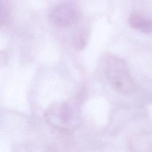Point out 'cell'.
Returning <instances> with one entry per match:
<instances>
[{
    "instance_id": "obj_1",
    "label": "cell",
    "mask_w": 152,
    "mask_h": 152,
    "mask_svg": "<svg viewBox=\"0 0 152 152\" xmlns=\"http://www.w3.org/2000/svg\"><path fill=\"white\" fill-rule=\"evenodd\" d=\"M45 118L51 127L61 132H69L78 125V112L74 106L67 102L57 103L48 107Z\"/></svg>"
},
{
    "instance_id": "obj_8",
    "label": "cell",
    "mask_w": 152,
    "mask_h": 152,
    "mask_svg": "<svg viewBox=\"0 0 152 152\" xmlns=\"http://www.w3.org/2000/svg\"><path fill=\"white\" fill-rule=\"evenodd\" d=\"M7 18V11L4 4L0 2V26H1Z\"/></svg>"
},
{
    "instance_id": "obj_7",
    "label": "cell",
    "mask_w": 152,
    "mask_h": 152,
    "mask_svg": "<svg viewBox=\"0 0 152 152\" xmlns=\"http://www.w3.org/2000/svg\"><path fill=\"white\" fill-rule=\"evenodd\" d=\"M140 31L144 33H150L152 32V21L145 20L142 26L139 30Z\"/></svg>"
},
{
    "instance_id": "obj_5",
    "label": "cell",
    "mask_w": 152,
    "mask_h": 152,
    "mask_svg": "<svg viewBox=\"0 0 152 152\" xmlns=\"http://www.w3.org/2000/svg\"><path fill=\"white\" fill-rule=\"evenodd\" d=\"M144 20L145 19H144L141 15L137 14H133L130 15L128 20V23L131 27L139 30Z\"/></svg>"
},
{
    "instance_id": "obj_6",
    "label": "cell",
    "mask_w": 152,
    "mask_h": 152,
    "mask_svg": "<svg viewBox=\"0 0 152 152\" xmlns=\"http://www.w3.org/2000/svg\"><path fill=\"white\" fill-rule=\"evenodd\" d=\"M73 44L77 49H83L86 45V39L85 36L81 32L77 33L73 38Z\"/></svg>"
},
{
    "instance_id": "obj_2",
    "label": "cell",
    "mask_w": 152,
    "mask_h": 152,
    "mask_svg": "<svg viewBox=\"0 0 152 152\" xmlns=\"http://www.w3.org/2000/svg\"><path fill=\"white\" fill-rule=\"evenodd\" d=\"M105 71L107 80L117 91L124 94L135 91V84L124 59L115 56H110Z\"/></svg>"
},
{
    "instance_id": "obj_3",
    "label": "cell",
    "mask_w": 152,
    "mask_h": 152,
    "mask_svg": "<svg viewBox=\"0 0 152 152\" xmlns=\"http://www.w3.org/2000/svg\"><path fill=\"white\" fill-rule=\"evenodd\" d=\"M53 23L59 27H66L72 24L77 18L74 8L68 5H60L55 7L50 14Z\"/></svg>"
},
{
    "instance_id": "obj_4",
    "label": "cell",
    "mask_w": 152,
    "mask_h": 152,
    "mask_svg": "<svg viewBox=\"0 0 152 152\" xmlns=\"http://www.w3.org/2000/svg\"><path fill=\"white\" fill-rule=\"evenodd\" d=\"M130 152H152V132H142L132 137L129 141Z\"/></svg>"
}]
</instances>
